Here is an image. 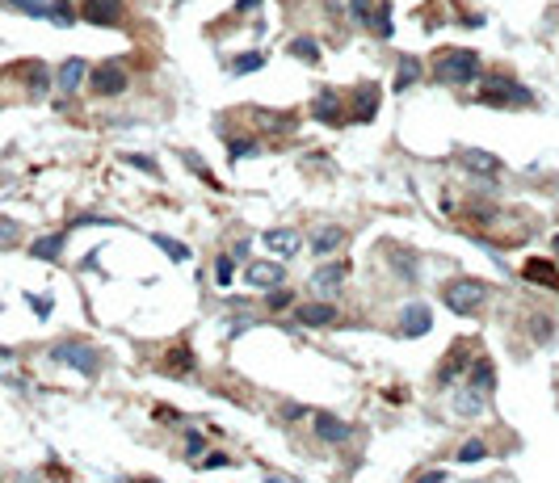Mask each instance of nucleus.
<instances>
[{
    "mask_svg": "<svg viewBox=\"0 0 559 483\" xmlns=\"http://www.w3.org/2000/svg\"><path fill=\"white\" fill-rule=\"evenodd\" d=\"M475 76H479V55L467 51V46L446 51V55L433 63V80H437V85H471Z\"/></svg>",
    "mask_w": 559,
    "mask_h": 483,
    "instance_id": "f257e3e1",
    "label": "nucleus"
},
{
    "mask_svg": "<svg viewBox=\"0 0 559 483\" xmlns=\"http://www.w3.org/2000/svg\"><path fill=\"white\" fill-rule=\"evenodd\" d=\"M50 361L72 366V370L85 374V378H97V374H101V353H97L93 345H85V341H59V345H50Z\"/></svg>",
    "mask_w": 559,
    "mask_h": 483,
    "instance_id": "f03ea898",
    "label": "nucleus"
},
{
    "mask_svg": "<svg viewBox=\"0 0 559 483\" xmlns=\"http://www.w3.org/2000/svg\"><path fill=\"white\" fill-rule=\"evenodd\" d=\"M442 299H446V307L454 311V315H471V311L484 307V299H488V286H484L479 277H454V282L442 290Z\"/></svg>",
    "mask_w": 559,
    "mask_h": 483,
    "instance_id": "7ed1b4c3",
    "label": "nucleus"
},
{
    "mask_svg": "<svg viewBox=\"0 0 559 483\" xmlns=\"http://www.w3.org/2000/svg\"><path fill=\"white\" fill-rule=\"evenodd\" d=\"M349 13H353L366 30H374L378 38H391V9H387V4L374 9L371 0H349Z\"/></svg>",
    "mask_w": 559,
    "mask_h": 483,
    "instance_id": "20e7f679",
    "label": "nucleus"
},
{
    "mask_svg": "<svg viewBox=\"0 0 559 483\" xmlns=\"http://www.w3.org/2000/svg\"><path fill=\"white\" fill-rule=\"evenodd\" d=\"M93 92L97 97H118L122 88H127V68L118 63V59H110V63H101V68H93Z\"/></svg>",
    "mask_w": 559,
    "mask_h": 483,
    "instance_id": "39448f33",
    "label": "nucleus"
},
{
    "mask_svg": "<svg viewBox=\"0 0 559 483\" xmlns=\"http://www.w3.org/2000/svg\"><path fill=\"white\" fill-rule=\"evenodd\" d=\"M484 105H530V88L513 80H492V88H479Z\"/></svg>",
    "mask_w": 559,
    "mask_h": 483,
    "instance_id": "423d86ee",
    "label": "nucleus"
},
{
    "mask_svg": "<svg viewBox=\"0 0 559 483\" xmlns=\"http://www.w3.org/2000/svg\"><path fill=\"white\" fill-rule=\"evenodd\" d=\"M85 80H89V63H85V59H76V55H72V59H63V63H59V72H55V88H59L63 97H72V92L85 85Z\"/></svg>",
    "mask_w": 559,
    "mask_h": 483,
    "instance_id": "0eeeda50",
    "label": "nucleus"
},
{
    "mask_svg": "<svg viewBox=\"0 0 559 483\" xmlns=\"http://www.w3.org/2000/svg\"><path fill=\"white\" fill-rule=\"evenodd\" d=\"M429 328H433V311L425 303H408L400 315V336H425Z\"/></svg>",
    "mask_w": 559,
    "mask_h": 483,
    "instance_id": "6e6552de",
    "label": "nucleus"
},
{
    "mask_svg": "<svg viewBox=\"0 0 559 483\" xmlns=\"http://www.w3.org/2000/svg\"><path fill=\"white\" fill-rule=\"evenodd\" d=\"M345 277H349V265H345V261H328V265H320V269L312 273V286H316L320 294H336Z\"/></svg>",
    "mask_w": 559,
    "mask_h": 483,
    "instance_id": "1a4fd4ad",
    "label": "nucleus"
},
{
    "mask_svg": "<svg viewBox=\"0 0 559 483\" xmlns=\"http://www.w3.org/2000/svg\"><path fill=\"white\" fill-rule=\"evenodd\" d=\"M521 273H526V282H534L543 290H559V269L547 257H530V261L521 265Z\"/></svg>",
    "mask_w": 559,
    "mask_h": 483,
    "instance_id": "9d476101",
    "label": "nucleus"
},
{
    "mask_svg": "<svg viewBox=\"0 0 559 483\" xmlns=\"http://www.w3.org/2000/svg\"><path fill=\"white\" fill-rule=\"evenodd\" d=\"M80 9L93 26H118V17H122V0H85Z\"/></svg>",
    "mask_w": 559,
    "mask_h": 483,
    "instance_id": "9b49d317",
    "label": "nucleus"
},
{
    "mask_svg": "<svg viewBox=\"0 0 559 483\" xmlns=\"http://www.w3.org/2000/svg\"><path fill=\"white\" fill-rule=\"evenodd\" d=\"M374 114H378V85H358L353 92V122H374Z\"/></svg>",
    "mask_w": 559,
    "mask_h": 483,
    "instance_id": "f8f14e48",
    "label": "nucleus"
},
{
    "mask_svg": "<svg viewBox=\"0 0 559 483\" xmlns=\"http://www.w3.org/2000/svg\"><path fill=\"white\" fill-rule=\"evenodd\" d=\"M312 114H316L320 122H332V127H336V122H345V114H341V97H336L332 88H320V92H316Z\"/></svg>",
    "mask_w": 559,
    "mask_h": 483,
    "instance_id": "ddd939ff",
    "label": "nucleus"
},
{
    "mask_svg": "<svg viewBox=\"0 0 559 483\" xmlns=\"http://www.w3.org/2000/svg\"><path fill=\"white\" fill-rule=\"evenodd\" d=\"M467 366H471V353H467V345H454V349L446 353V361H442V370H437V383L442 387H450L459 374H463Z\"/></svg>",
    "mask_w": 559,
    "mask_h": 483,
    "instance_id": "4468645a",
    "label": "nucleus"
},
{
    "mask_svg": "<svg viewBox=\"0 0 559 483\" xmlns=\"http://www.w3.org/2000/svg\"><path fill=\"white\" fill-rule=\"evenodd\" d=\"M459 160H463V169H471V173H484V176H496V173H501V160H496L492 152H479V147H467V152H459Z\"/></svg>",
    "mask_w": 559,
    "mask_h": 483,
    "instance_id": "2eb2a0df",
    "label": "nucleus"
},
{
    "mask_svg": "<svg viewBox=\"0 0 559 483\" xmlns=\"http://www.w3.org/2000/svg\"><path fill=\"white\" fill-rule=\"evenodd\" d=\"M294 319L307 324V328H324L336 319V307L332 303H303V307H294Z\"/></svg>",
    "mask_w": 559,
    "mask_h": 483,
    "instance_id": "dca6fc26",
    "label": "nucleus"
},
{
    "mask_svg": "<svg viewBox=\"0 0 559 483\" xmlns=\"http://www.w3.org/2000/svg\"><path fill=\"white\" fill-rule=\"evenodd\" d=\"M248 282L261 286V290H274V286H282V265L278 261H252L248 265Z\"/></svg>",
    "mask_w": 559,
    "mask_h": 483,
    "instance_id": "f3484780",
    "label": "nucleus"
},
{
    "mask_svg": "<svg viewBox=\"0 0 559 483\" xmlns=\"http://www.w3.org/2000/svg\"><path fill=\"white\" fill-rule=\"evenodd\" d=\"M467 387H475L479 396H488V391L496 387V370H492L488 357H475V361H471V378H467Z\"/></svg>",
    "mask_w": 559,
    "mask_h": 483,
    "instance_id": "a211bd4d",
    "label": "nucleus"
},
{
    "mask_svg": "<svg viewBox=\"0 0 559 483\" xmlns=\"http://www.w3.org/2000/svg\"><path fill=\"white\" fill-rule=\"evenodd\" d=\"M265 248L278 253V257L299 253V231H290V227H274V231H265Z\"/></svg>",
    "mask_w": 559,
    "mask_h": 483,
    "instance_id": "6ab92c4d",
    "label": "nucleus"
},
{
    "mask_svg": "<svg viewBox=\"0 0 559 483\" xmlns=\"http://www.w3.org/2000/svg\"><path fill=\"white\" fill-rule=\"evenodd\" d=\"M316 433L324 441H332V445H341V441L353 437V429L345 425V420H336V416H316Z\"/></svg>",
    "mask_w": 559,
    "mask_h": 483,
    "instance_id": "aec40b11",
    "label": "nucleus"
},
{
    "mask_svg": "<svg viewBox=\"0 0 559 483\" xmlns=\"http://www.w3.org/2000/svg\"><path fill=\"white\" fill-rule=\"evenodd\" d=\"M341 244H345V231H341V227H320V231L312 235V253H316V257H328V253H336Z\"/></svg>",
    "mask_w": 559,
    "mask_h": 483,
    "instance_id": "412c9836",
    "label": "nucleus"
},
{
    "mask_svg": "<svg viewBox=\"0 0 559 483\" xmlns=\"http://www.w3.org/2000/svg\"><path fill=\"white\" fill-rule=\"evenodd\" d=\"M484 403H488V396H479V391H475V387H459V396H454V412H459V416H479V412H484Z\"/></svg>",
    "mask_w": 559,
    "mask_h": 483,
    "instance_id": "4be33fe9",
    "label": "nucleus"
},
{
    "mask_svg": "<svg viewBox=\"0 0 559 483\" xmlns=\"http://www.w3.org/2000/svg\"><path fill=\"white\" fill-rule=\"evenodd\" d=\"M63 244H68V235H63V231H59V235H43V240H34V244H30V257H38V261H59Z\"/></svg>",
    "mask_w": 559,
    "mask_h": 483,
    "instance_id": "5701e85b",
    "label": "nucleus"
},
{
    "mask_svg": "<svg viewBox=\"0 0 559 483\" xmlns=\"http://www.w3.org/2000/svg\"><path fill=\"white\" fill-rule=\"evenodd\" d=\"M420 72H425V68H420V59H417V55H404V59H400V76L391 80V88H395V92L412 88V85L420 80Z\"/></svg>",
    "mask_w": 559,
    "mask_h": 483,
    "instance_id": "b1692460",
    "label": "nucleus"
},
{
    "mask_svg": "<svg viewBox=\"0 0 559 483\" xmlns=\"http://www.w3.org/2000/svg\"><path fill=\"white\" fill-rule=\"evenodd\" d=\"M151 244H156V248H164V257H169V261H189V248L186 244H181V240H173V235H151Z\"/></svg>",
    "mask_w": 559,
    "mask_h": 483,
    "instance_id": "393cba45",
    "label": "nucleus"
},
{
    "mask_svg": "<svg viewBox=\"0 0 559 483\" xmlns=\"http://www.w3.org/2000/svg\"><path fill=\"white\" fill-rule=\"evenodd\" d=\"M290 55L303 59V63H316V59H320V46L312 43V38H294V43H290Z\"/></svg>",
    "mask_w": 559,
    "mask_h": 483,
    "instance_id": "a878e982",
    "label": "nucleus"
},
{
    "mask_svg": "<svg viewBox=\"0 0 559 483\" xmlns=\"http://www.w3.org/2000/svg\"><path fill=\"white\" fill-rule=\"evenodd\" d=\"M261 63H265V55H261V51H248V55L232 59V72H240V76H244V72H257Z\"/></svg>",
    "mask_w": 559,
    "mask_h": 483,
    "instance_id": "bb28decb",
    "label": "nucleus"
},
{
    "mask_svg": "<svg viewBox=\"0 0 559 483\" xmlns=\"http://www.w3.org/2000/svg\"><path fill=\"white\" fill-rule=\"evenodd\" d=\"M169 370H173V374H186V370H193V349H186V345H181V349H173V357H169Z\"/></svg>",
    "mask_w": 559,
    "mask_h": 483,
    "instance_id": "cd10ccee",
    "label": "nucleus"
},
{
    "mask_svg": "<svg viewBox=\"0 0 559 483\" xmlns=\"http://www.w3.org/2000/svg\"><path fill=\"white\" fill-rule=\"evenodd\" d=\"M391 261H395V269H400V273H404V277H408V282H412V277H417V261H412V257H408V253H404V248H391Z\"/></svg>",
    "mask_w": 559,
    "mask_h": 483,
    "instance_id": "c85d7f7f",
    "label": "nucleus"
},
{
    "mask_svg": "<svg viewBox=\"0 0 559 483\" xmlns=\"http://www.w3.org/2000/svg\"><path fill=\"white\" fill-rule=\"evenodd\" d=\"M232 277H235V261L232 257H219V261H215V282H219V286H232Z\"/></svg>",
    "mask_w": 559,
    "mask_h": 483,
    "instance_id": "c756f323",
    "label": "nucleus"
},
{
    "mask_svg": "<svg viewBox=\"0 0 559 483\" xmlns=\"http://www.w3.org/2000/svg\"><path fill=\"white\" fill-rule=\"evenodd\" d=\"M484 454H488V445H484V441H467L463 450H459V462H479Z\"/></svg>",
    "mask_w": 559,
    "mask_h": 483,
    "instance_id": "7c9ffc66",
    "label": "nucleus"
},
{
    "mask_svg": "<svg viewBox=\"0 0 559 483\" xmlns=\"http://www.w3.org/2000/svg\"><path fill=\"white\" fill-rule=\"evenodd\" d=\"M50 21H55V26H72V21H76L72 9H68V0H55V4H50Z\"/></svg>",
    "mask_w": 559,
    "mask_h": 483,
    "instance_id": "2f4dec72",
    "label": "nucleus"
},
{
    "mask_svg": "<svg viewBox=\"0 0 559 483\" xmlns=\"http://www.w3.org/2000/svg\"><path fill=\"white\" fill-rule=\"evenodd\" d=\"M17 240H21V227H17L13 219H4V215H0V244H17Z\"/></svg>",
    "mask_w": 559,
    "mask_h": 483,
    "instance_id": "473e14b6",
    "label": "nucleus"
},
{
    "mask_svg": "<svg viewBox=\"0 0 559 483\" xmlns=\"http://www.w3.org/2000/svg\"><path fill=\"white\" fill-rule=\"evenodd\" d=\"M248 156H257V143L252 139H232V160H248Z\"/></svg>",
    "mask_w": 559,
    "mask_h": 483,
    "instance_id": "72a5a7b5",
    "label": "nucleus"
},
{
    "mask_svg": "<svg viewBox=\"0 0 559 483\" xmlns=\"http://www.w3.org/2000/svg\"><path fill=\"white\" fill-rule=\"evenodd\" d=\"M181 160H186V169H193L198 176H206V181H211V169H206V164H202V160H198L193 152H181Z\"/></svg>",
    "mask_w": 559,
    "mask_h": 483,
    "instance_id": "f704fd0d",
    "label": "nucleus"
},
{
    "mask_svg": "<svg viewBox=\"0 0 559 483\" xmlns=\"http://www.w3.org/2000/svg\"><path fill=\"white\" fill-rule=\"evenodd\" d=\"M127 164H135V169H143V173H160V169H156V164H151V160H147V156H127Z\"/></svg>",
    "mask_w": 559,
    "mask_h": 483,
    "instance_id": "c9c22d12",
    "label": "nucleus"
},
{
    "mask_svg": "<svg viewBox=\"0 0 559 483\" xmlns=\"http://www.w3.org/2000/svg\"><path fill=\"white\" fill-rule=\"evenodd\" d=\"M202 454V433H189V441H186V458H198Z\"/></svg>",
    "mask_w": 559,
    "mask_h": 483,
    "instance_id": "e433bc0d",
    "label": "nucleus"
},
{
    "mask_svg": "<svg viewBox=\"0 0 559 483\" xmlns=\"http://www.w3.org/2000/svg\"><path fill=\"white\" fill-rule=\"evenodd\" d=\"M202 467H206V471H215V467H228V454H206V458H202Z\"/></svg>",
    "mask_w": 559,
    "mask_h": 483,
    "instance_id": "4c0bfd02",
    "label": "nucleus"
},
{
    "mask_svg": "<svg viewBox=\"0 0 559 483\" xmlns=\"http://www.w3.org/2000/svg\"><path fill=\"white\" fill-rule=\"evenodd\" d=\"M30 307L38 311V315H50V299H43V294H30Z\"/></svg>",
    "mask_w": 559,
    "mask_h": 483,
    "instance_id": "58836bf2",
    "label": "nucleus"
},
{
    "mask_svg": "<svg viewBox=\"0 0 559 483\" xmlns=\"http://www.w3.org/2000/svg\"><path fill=\"white\" fill-rule=\"evenodd\" d=\"M286 303H290V294H286V290H278V286H274V290H270V307H286Z\"/></svg>",
    "mask_w": 559,
    "mask_h": 483,
    "instance_id": "ea45409f",
    "label": "nucleus"
},
{
    "mask_svg": "<svg viewBox=\"0 0 559 483\" xmlns=\"http://www.w3.org/2000/svg\"><path fill=\"white\" fill-rule=\"evenodd\" d=\"M252 4H261V0H240V4H235V13H248Z\"/></svg>",
    "mask_w": 559,
    "mask_h": 483,
    "instance_id": "a19ab883",
    "label": "nucleus"
},
{
    "mask_svg": "<svg viewBox=\"0 0 559 483\" xmlns=\"http://www.w3.org/2000/svg\"><path fill=\"white\" fill-rule=\"evenodd\" d=\"M4 357H13V349H4V345H0V361H4Z\"/></svg>",
    "mask_w": 559,
    "mask_h": 483,
    "instance_id": "79ce46f5",
    "label": "nucleus"
},
{
    "mask_svg": "<svg viewBox=\"0 0 559 483\" xmlns=\"http://www.w3.org/2000/svg\"><path fill=\"white\" fill-rule=\"evenodd\" d=\"M551 248H555V253H559V235H555V240H551Z\"/></svg>",
    "mask_w": 559,
    "mask_h": 483,
    "instance_id": "37998d69",
    "label": "nucleus"
},
{
    "mask_svg": "<svg viewBox=\"0 0 559 483\" xmlns=\"http://www.w3.org/2000/svg\"><path fill=\"white\" fill-rule=\"evenodd\" d=\"M4 4H9V0H4Z\"/></svg>",
    "mask_w": 559,
    "mask_h": 483,
    "instance_id": "c03bdc74",
    "label": "nucleus"
}]
</instances>
